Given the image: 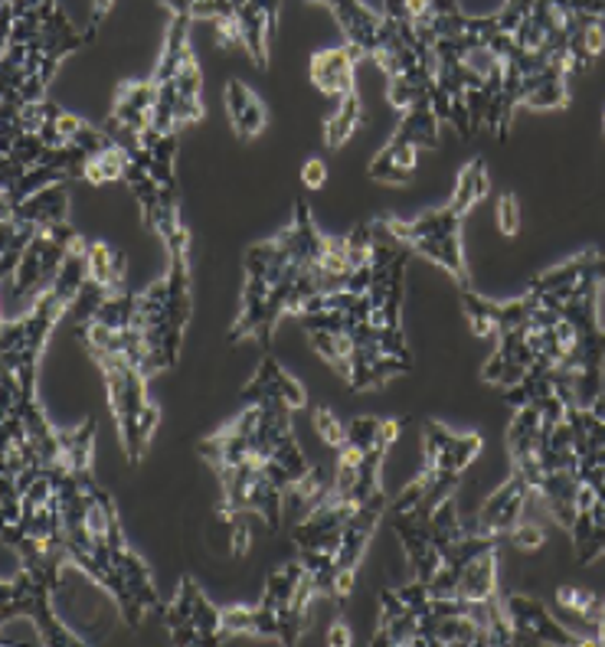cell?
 Segmentation results:
<instances>
[{"instance_id":"4316f807","label":"cell","mask_w":605,"mask_h":647,"mask_svg":"<svg viewBox=\"0 0 605 647\" xmlns=\"http://www.w3.org/2000/svg\"><path fill=\"white\" fill-rule=\"evenodd\" d=\"M125 174H128V154L125 148H105L99 154H89L85 167H82V184H92V187H102V184H125Z\"/></svg>"},{"instance_id":"2e32d148","label":"cell","mask_w":605,"mask_h":647,"mask_svg":"<svg viewBox=\"0 0 605 647\" xmlns=\"http://www.w3.org/2000/svg\"><path fill=\"white\" fill-rule=\"evenodd\" d=\"M530 484L524 481L521 471H511V477L481 504L478 517L471 520V527L478 533H491V536H504L521 523L524 510H527V500H530Z\"/></svg>"},{"instance_id":"4fadbf2b","label":"cell","mask_w":605,"mask_h":647,"mask_svg":"<svg viewBox=\"0 0 605 647\" xmlns=\"http://www.w3.org/2000/svg\"><path fill=\"white\" fill-rule=\"evenodd\" d=\"M387 507H390V497H377V500H367L354 510V517L347 520L344 527V540H341V550H338V559H334V602L344 605V599L354 592V576H357V566L367 553V543L377 530V523L387 517Z\"/></svg>"},{"instance_id":"9a60e30c","label":"cell","mask_w":605,"mask_h":647,"mask_svg":"<svg viewBox=\"0 0 605 647\" xmlns=\"http://www.w3.org/2000/svg\"><path fill=\"white\" fill-rule=\"evenodd\" d=\"M155 79H128L118 85L115 92V105L109 122L102 125L118 148L135 145L141 135H148L155 128Z\"/></svg>"},{"instance_id":"5bb4252c","label":"cell","mask_w":605,"mask_h":647,"mask_svg":"<svg viewBox=\"0 0 605 647\" xmlns=\"http://www.w3.org/2000/svg\"><path fill=\"white\" fill-rule=\"evenodd\" d=\"M504 612L514 628V645H557V647H583L586 638L567 625H560L550 609L540 599L530 596H507Z\"/></svg>"},{"instance_id":"8992f818","label":"cell","mask_w":605,"mask_h":647,"mask_svg":"<svg viewBox=\"0 0 605 647\" xmlns=\"http://www.w3.org/2000/svg\"><path fill=\"white\" fill-rule=\"evenodd\" d=\"M92 360L105 380V396H109L112 419L118 426L125 461L135 467V464H141V458L155 438V429L161 426V409L148 396L151 377L145 373V367L132 354H95Z\"/></svg>"},{"instance_id":"5b68a950","label":"cell","mask_w":605,"mask_h":647,"mask_svg":"<svg viewBox=\"0 0 605 647\" xmlns=\"http://www.w3.org/2000/svg\"><path fill=\"white\" fill-rule=\"evenodd\" d=\"M23 569L3 582V622L30 619L36 625V635L46 647H76L85 645V638L72 635L53 612V592L62 586V569L72 566L66 546L56 550H30L20 556Z\"/></svg>"},{"instance_id":"d6a6232c","label":"cell","mask_w":605,"mask_h":647,"mask_svg":"<svg viewBox=\"0 0 605 647\" xmlns=\"http://www.w3.org/2000/svg\"><path fill=\"white\" fill-rule=\"evenodd\" d=\"M328 645L331 647L351 645V628H347L344 622H334V625H331V632H328Z\"/></svg>"},{"instance_id":"603a6c76","label":"cell","mask_w":605,"mask_h":647,"mask_svg":"<svg viewBox=\"0 0 605 647\" xmlns=\"http://www.w3.org/2000/svg\"><path fill=\"white\" fill-rule=\"evenodd\" d=\"M226 112H229V125L239 138H255L269 122L262 99L239 79L226 82Z\"/></svg>"},{"instance_id":"d4e9b609","label":"cell","mask_w":605,"mask_h":647,"mask_svg":"<svg viewBox=\"0 0 605 647\" xmlns=\"http://www.w3.org/2000/svg\"><path fill=\"white\" fill-rule=\"evenodd\" d=\"M461 3L458 0H384V13L390 20H400V23H409L415 30H425L432 26L435 20L442 16H452L458 13Z\"/></svg>"},{"instance_id":"7c38bea8","label":"cell","mask_w":605,"mask_h":647,"mask_svg":"<svg viewBox=\"0 0 605 647\" xmlns=\"http://www.w3.org/2000/svg\"><path fill=\"white\" fill-rule=\"evenodd\" d=\"M164 625L171 632L174 645H222L226 632H222V609H216L203 589L184 576L178 586V596L164 605Z\"/></svg>"},{"instance_id":"7402d4cb","label":"cell","mask_w":605,"mask_h":647,"mask_svg":"<svg viewBox=\"0 0 605 647\" xmlns=\"http://www.w3.org/2000/svg\"><path fill=\"white\" fill-rule=\"evenodd\" d=\"M282 400V403H288L292 409H305L308 406V393H305V386L295 380V377H288L285 370H282V363L275 360V357H262V363L255 367V373H252V380L246 383V400Z\"/></svg>"},{"instance_id":"44dd1931","label":"cell","mask_w":605,"mask_h":647,"mask_svg":"<svg viewBox=\"0 0 605 647\" xmlns=\"http://www.w3.org/2000/svg\"><path fill=\"white\" fill-rule=\"evenodd\" d=\"M66 219H69V184H49L33 197H26L16 210L3 213V222H20L36 232Z\"/></svg>"},{"instance_id":"cb8c5ba5","label":"cell","mask_w":605,"mask_h":647,"mask_svg":"<svg viewBox=\"0 0 605 647\" xmlns=\"http://www.w3.org/2000/svg\"><path fill=\"white\" fill-rule=\"evenodd\" d=\"M125 275H128V258L122 249L102 239L89 242V281L115 294V291H125Z\"/></svg>"},{"instance_id":"d590c367","label":"cell","mask_w":605,"mask_h":647,"mask_svg":"<svg viewBox=\"0 0 605 647\" xmlns=\"http://www.w3.org/2000/svg\"><path fill=\"white\" fill-rule=\"evenodd\" d=\"M3 3H13V0H3Z\"/></svg>"},{"instance_id":"9c48e42d","label":"cell","mask_w":605,"mask_h":647,"mask_svg":"<svg viewBox=\"0 0 605 647\" xmlns=\"http://www.w3.org/2000/svg\"><path fill=\"white\" fill-rule=\"evenodd\" d=\"M400 128L397 135L380 148V154L370 161V181L377 184H409L415 167H419V151L422 148H438V115L432 105V95L412 102L406 112H400Z\"/></svg>"},{"instance_id":"e0dca14e","label":"cell","mask_w":605,"mask_h":647,"mask_svg":"<svg viewBox=\"0 0 605 647\" xmlns=\"http://www.w3.org/2000/svg\"><path fill=\"white\" fill-rule=\"evenodd\" d=\"M321 3H328L331 13L338 16L341 33H344V43L357 46L364 53V59H374L377 49L384 46L393 20L387 13L370 10L364 0H321Z\"/></svg>"},{"instance_id":"f1b7e54d","label":"cell","mask_w":605,"mask_h":647,"mask_svg":"<svg viewBox=\"0 0 605 647\" xmlns=\"http://www.w3.org/2000/svg\"><path fill=\"white\" fill-rule=\"evenodd\" d=\"M311 419H315V431H318V438H321L324 444L341 448V444L347 441V426H344V419H338L328 406H315V409H311Z\"/></svg>"},{"instance_id":"484cf974","label":"cell","mask_w":605,"mask_h":647,"mask_svg":"<svg viewBox=\"0 0 605 647\" xmlns=\"http://www.w3.org/2000/svg\"><path fill=\"white\" fill-rule=\"evenodd\" d=\"M361 125H364V105H361V95L354 92V95L341 99V108L324 122V141H328V148L331 151L344 148Z\"/></svg>"},{"instance_id":"6da1fadb","label":"cell","mask_w":605,"mask_h":647,"mask_svg":"<svg viewBox=\"0 0 605 647\" xmlns=\"http://www.w3.org/2000/svg\"><path fill=\"white\" fill-rule=\"evenodd\" d=\"M328 235H321V229L311 219L308 200H298L295 222L285 226L278 235L255 242L246 249V285H242V308L236 324L229 327L226 340L239 344L246 337H255L259 317L272 298V291L278 288V281L285 278V271L298 262V258H321L328 252Z\"/></svg>"},{"instance_id":"30bf717a","label":"cell","mask_w":605,"mask_h":647,"mask_svg":"<svg viewBox=\"0 0 605 647\" xmlns=\"http://www.w3.org/2000/svg\"><path fill=\"white\" fill-rule=\"evenodd\" d=\"M219 474L222 484V500L219 513L226 520L242 517V513H259L269 530L282 527V507H285V490L262 471V461L249 458L239 464H229Z\"/></svg>"},{"instance_id":"ac0fdd59","label":"cell","mask_w":605,"mask_h":647,"mask_svg":"<svg viewBox=\"0 0 605 647\" xmlns=\"http://www.w3.org/2000/svg\"><path fill=\"white\" fill-rule=\"evenodd\" d=\"M537 363V350L530 344V331L527 327H514V331H501L498 334V350L491 354V360L484 363L481 377L494 386H517L524 380V373Z\"/></svg>"},{"instance_id":"3957f363","label":"cell","mask_w":605,"mask_h":647,"mask_svg":"<svg viewBox=\"0 0 605 647\" xmlns=\"http://www.w3.org/2000/svg\"><path fill=\"white\" fill-rule=\"evenodd\" d=\"M171 10L161 59L155 66V131L181 135L203 118V76L191 46V0H161Z\"/></svg>"},{"instance_id":"ffe728a7","label":"cell","mask_w":605,"mask_h":647,"mask_svg":"<svg viewBox=\"0 0 605 647\" xmlns=\"http://www.w3.org/2000/svg\"><path fill=\"white\" fill-rule=\"evenodd\" d=\"M278 10H282V0H246V7H239L236 13L242 46L259 69L269 66V46L278 30Z\"/></svg>"},{"instance_id":"7a4b0ae2","label":"cell","mask_w":605,"mask_h":647,"mask_svg":"<svg viewBox=\"0 0 605 647\" xmlns=\"http://www.w3.org/2000/svg\"><path fill=\"white\" fill-rule=\"evenodd\" d=\"M488 184H491L488 167L481 161H468L458 174L452 200L442 210H432V213H422L415 219H390L387 216V226L415 255L445 268L458 281V288H471L465 252H461V226H465L468 213L488 197Z\"/></svg>"},{"instance_id":"f546056e","label":"cell","mask_w":605,"mask_h":647,"mask_svg":"<svg viewBox=\"0 0 605 647\" xmlns=\"http://www.w3.org/2000/svg\"><path fill=\"white\" fill-rule=\"evenodd\" d=\"M507 543L524 550V553H537L544 543H547V533L537 527V523H517L511 533H507Z\"/></svg>"},{"instance_id":"52a82bcc","label":"cell","mask_w":605,"mask_h":647,"mask_svg":"<svg viewBox=\"0 0 605 647\" xmlns=\"http://www.w3.org/2000/svg\"><path fill=\"white\" fill-rule=\"evenodd\" d=\"M600 285L583 281L577 291L560 298L563 317L573 324L577 337L567 357V370H573L577 380V403L590 409L603 396V370H605V331L600 327L596 301H600Z\"/></svg>"},{"instance_id":"8fae6325","label":"cell","mask_w":605,"mask_h":647,"mask_svg":"<svg viewBox=\"0 0 605 647\" xmlns=\"http://www.w3.org/2000/svg\"><path fill=\"white\" fill-rule=\"evenodd\" d=\"M76 239H79V232H76V226H69V219L39 229L30 239V245L23 249L20 265L10 275L13 298H36L39 291H46L53 285V278L59 275L69 249L76 245Z\"/></svg>"},{"instance_id":"836d02e7","label":"cell","mask_w":605,"mask_h":647,"mask_svg":"<svg viewBox=\"0 0 605 647\" xmlns=\"http://www.w3.org/2000/svg\"><path fill=\"white\" fill-rule=\"evenodd\" d=\"M596 645L605 647V609L603 615H600V622H596Z\"/></svg>"},{"instance_id":"4dcf8cb0","label":"cell","mask_w":605,"mask_h":647,"mask_svg":"<svg viewBox=\"0 0 605 647\" xmlns=\"http://www.w3.org/2000/svg\"><path fill=\"white\" fill-rule=\"evenodd\" d=\"M498 229L504 235H517L521 232V207H517L514 194H501V200H498Z\"/></svg>"},{"instance_id":"83f0119b","label":"cell","mask_w":605,"mask_h":647,"mask_svg":"<svg viewBox=\"0 0 605 647\" xmlns=\"http://www.w3.org/2000/svg\"><path fill=\"white\" fill-rule=\"evenodd\" d=\"M573 543H577V556L583 566L596 563L600 556H605V523H596L593 513H577L573 527Z\"/></svg>"},{"instance_id":"e575fe53","label":"cell","mask_w":605,"mask_h":647,"mask_svg":"<svg viewBox=\"0 0 605 647\" xmlns=\"http://www.w3.org/2000/svg\"><path fill=\"white\" fill-rule=\"evenodd\" d=\"M305 3H315V0H305Z\"/></svg>"},{"instance_id":"d6986e66","label":"cell","mask_w":605,"mask_h":647,"mask_svg":"<svg viewBox=\"0 0 605 647\" xmlns=\"http://www.w3.org/2000/svg\"><path fill=\"white\" fill-rule=\"evenodd\" d=\"M364 59V53L351 43L344 46H334V49H321L311 56L308 62V79L311 85L321 92V95H334V99H347L357 92V82H354V69L357 62Z\"/></svg>"},{"instance_id":"ba28073f","label":"cell","mask_w":605,"mask_h":647,"mask_svg":"<svg viewBox=\"0 0 605 647\" xmlns=\"http://www.w3.org/2000/svg\"><path fill=\"white\" fill-rule=\"evenodd\" d=\"M481 435L478 431H468V435H458V431H448L442 423H432L425 419L422 423V467H419V477L425 481V494H422V520L432 517V510L455 494L465 467L481 454Z\"/></svg>"},{"instance_id":"277c9868","label":"cell","mask_w":605,"mask_h":647,"mask_svg":"<svg viewBox=\"0 0 605 647\" xmlns=\"http://www.w3.org/2000/svg\"><path fill=\"white\" fill-rule=\"evenodd\" d=\"M315 599H321L318 586L308 576L305 563L295 556L265 579V592L259 605L222 609L226 642L236 635H255V638H275L282 645H298L311 622Z\"/></svg>"},{"instance_id":"1f68e13d","label":"cell","mask_w":605,"mask_h":647,"mask_svg":"<svg viewBox=\"0 0 605 647\" xmlns=\"http://www.w3.org/2000/svg\"><path fill=\"white\" fill-rule=\"evenodd\" d=\"M301 184H305L308 190H321V187L328 184V167H324L318 158H308L305 167H301Z\"/></svg>"}]
</instances>
